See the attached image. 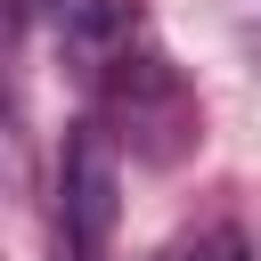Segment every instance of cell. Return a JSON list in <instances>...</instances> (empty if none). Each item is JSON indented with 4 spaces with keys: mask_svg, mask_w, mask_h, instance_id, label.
Returning a JSON list of instances; mask_svg holds the SVG:
<instances>
[{
    "mask_svg": "<svg viewBox=\"0 0 261 261\" xmlns=\"http://www.w3.org/2000/svg\"><path fill=\"white\" fill-rule=\"evenodd\" d=\"M90 82L106 90V114H114L106 130L130 139L139 163H179V155L196 147V98H188V82L171 73L163 49L130 41V49H114L106 65H90Z\"/></svg>",
    "mask_w": 261,
    "mask_h": 261,
    "instance_id": "6da1fadb",
    "label": "cell"
},
{
    "mask_svg": "<svg viewBox=\"0 0 261 261\" xmlns=\"http://www.w3.org/2000/svg\"><path fill=\"white\" fill-rule=\"evenodd\" d=\"M122 220V147L106 122H82L57 155V245L65 261H106Z\"/></svg>",
    "mask_w": 261,
    "mask_h": 261,
    "instance_id": "7a4b0ae2",
    "label": "cell"
},
{
    "mask_svg": "<svg viewBox=\"0 0 261 261\" xmlns=\"http://www.w3.org/2000/svg\"><path fill=\"white\" fill-rule=\"evenodd\" d=\"M163 261H253V253H245V237H237V228H204L196 245H171Z\"/></svg>",
    "mask_w": 261,
    "mask_h": 261,
    "instance_id": "3957f363",
    "label": "cell"
}]
</instances>
